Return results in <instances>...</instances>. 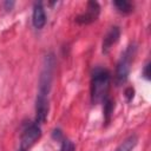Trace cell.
Listing matches in <instances>:
<instances>
[{
    "label": "cell",
    "instance_id": "cell-11",
    "mask_svg": "<svg viewBox=\"0 0 151 151\" xmlns=\"http://www.w3.org/2000/svg\"><path fill=\"white\" fill-rule=\"evenodd\" d=\"M60 151H76V146L72 140L70 139H63Z\"/></svg>",
    "mask_w": 151,
    "mask_h": 151
},
{
    "label": "cell",
    "instance_id": "cell-13",
    "mask_svg": "<svg viewBox=\"0 0 151 151\" xmlns=\"http://www.w3.org/2000/svg\"><path fill=\"white\" fill-rule=\"evenodd\" d=\"M133 96H134V90H133L132 87H127V88L125 90V97H126V100H127V101H131L132 98H133Z\"/></svg>",
    "mask_w": 151,
    "mask_h": 151
},
{
    "label": "cell",
    "instance_id": "cell-4",
    "mask_svg": "<svg viewBox=\"0 0 151 151\" xmlns=\"http://www.w3.org/2000/svg\"><path fill=\"white\" fill-rule=\"evenodd\" d=\"M41 136V129L40 125L35 122L31 123L28 122L25 124L22 132H21V142H20V149L27 150L29 149Z\"/></svg>",
    "mask_w": 151,
    "mask_h": 151
},
{
    "label": "cell",
    "instance_id": "cell-2",
    "mask_svg": "<svg viewBox=\"0 0 151 151\" xmlns=\"http://www.w3.org/2000/svg\"><path fill=\"white\" fill-rule=\"evenodd\" d=\"M111 73L105 67H96L91 74V101L92 104L104 103L109 98Z\"/></svg>",
    "mask_w": 151,
    "mask_h": 151
},
{
    "label": "cell",
    "instance_id": "cell-10",
    "mask_svg": "<svg viewBox=\"0 0 151 151\" xmlns=\"http://www.w3.org/2000/svg\"><path fill=\"white\" fill-rule=\"evenodd\" d=\"M104 118L106 122H110V118H111V114L113 112V101L107 98L104 100Z\"/></svg>",
    "mask_w": 151,
    "mask_h": 151
},
{
    "label": "cell",
    "instance_id": "cell-14",
    "mask_svg": "<svg viewBox=\"0 0 151 151\" xmlns=\"http://www.w3.org/2000/svg\"><path fill=\"white\" fill-rule=\"evenodd\" d=\"M14 5H15L14 1H5V2H4V7H5V9H7V11H11V9L14 7Z\"/></svg>",
    "mask_w": 151,
    "mask_h": 151
},
{
    "label": "cell",
    "instance_id": "cell-15",
    "mask_svg": "<svg viewBox=\"0 0 151 151\" xmlns=\"http://www.w3.org/2000/svg\"><path fill=\"white\" fill-rule=\"evenodd\" d=\"M19 151H26V150H21V149H20V150H19Z\"/></svg>",
    "mask_w": 151,
    "mask_h": 151
},
{
    "label": "cell",
    "instance_id": "cell-3",
    "mask_svg": "<svg viewBox=\"0 0 151 151\" xmlns=\"http://www.w3.org/2000/svg\"><path fill=\"white\" fill-rule=\"evenodd\" d=\"M136 53H137L136 44H130L125 48V51L122 53V55L117 63V67H116V84L118 86L126 83L129 74H130L132 61L136 57Z\"/></svg>",
    "mask_w": 151,
    "mask_h": 151
},
{
    "label": "cell",
    "instance_id": "cell-6",
    "mask_svg": "<svg viewBox=\"0 0 151 151\" xmlns=\"http://www.w3.org/2000/svg\"><path fill=\"white\" fill-rule=\"evenodd\" d=\"M120 37V28L118 26H112L107 33L105 34L104 39H103V44H101V52L104 54H107L111 48L113 47V45L117 44V41L119 40Z\"/></svg>",
    "mask_w": 151,
    "mask_h": 151
},
{
    "label": "cell",
    "instance_id": "cell-7",
    "mask_svg": "<svg viewBox=\"0 0 151 151\" xmlns=\"http://www.w3.org/2000/svg\"><path fill=\"white\" fill-rule=\"evenodd\" d=\"M32 24L34 28L41 29L46 25V13L41 2H35L32 12Z\"/></svg>",
    "mask_w": 151,
    "mask_h": 151
},
{
    "label": "cell",
    "instance_id": "cell-5",
    "mask_svg": "<svg viewBox=\"0 0 151 151\" xmlns=\"http://www.w3.org/2000/svg\"><path fill=\"white\" fill-rule=\"evenodd\" d=\"M100 13V6L97 1H88L86 11L76 17V22L80 25H88L97 20Z\"/></svg>",
    "mask_w": 151,
    "mask_h": 151
},
{
    "label": "cell",
    "instance_id": "cell-8",
    "mask_svg": "<svg viewBox=\"0 0 151 151\" xmlns=\"http://www.w3.org/2000/svg\"><path fill=\"white\" fill-rule=\"evenodd\" d=\"M138 143V137L137 134H130L127 138H125L114 151H132L134 149V146Z\"/></svg>",
    "mask_w": 151,
    "mask_h": 151
},
{
    "label": "cell",
    "instance_id": "cell-1",
    "mask_svg": "<svg viewBox=\"0 0 151 151\" xmlns=\"http://www.w3.org/2000/svg\"><path fill=\"white\" fill-rule=\"evenodd\" d=\"M54 57L52 53L47 54L44 59L42 70L39 78L38 93L35 99V123L42 124L48 114V97L52 87L53 72H54Z\"/></svg>",
    "mask_w": 151,
    "mask_h": 151
},
{
    "label": "cell",
    "instance_id": "cell-12",
    "mask_svg": "<svg viewBox=\"0 0 151 151\" xmlns=\"http://www.w3.org/2000/svg\"><path fill=\"white\" fill-rule=\"evenodd\" d=\"M142 76L146 79V80H150V63H146L145 64V66H144V68H143V71H142Z\"/></svg>",
    "mask_w": 151,
    "mask_h": 151
},
{
    "label": "cell",
    "instance_id": "cell-9",
    "mask_svg": "<svg viewBox=\"0 0 151 151\" xmlns=\"http://www.w3.org/2000/svg\"><path fill=\"white\" fill-rule=\"evenodd\" d=\"M113 5L117 8V11L123 13V14H129V13H131L133 11V5L130 1H126V0L113 1Z\"/></svg>",
    "mask_w": 151,
    "mask_h": 151
}]
</instances>
